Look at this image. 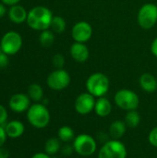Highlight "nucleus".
I'll return each instance as SVG.
<instances>
[{"label":"nucleus","instance_id":"obj_13","mask_svg":"<svg viewBox=\"0 0 157 158\" xmlns=\"http://www.w3.org/2000/svg\"><path fill=\"white\" fill-rule=\"evenodd\" d=\"M69 54L76 62L78 63H84L89 59L90 56V51L88 46L83 43H77L74 42L70 48H69Z\"/></svg>","mask_w":157,"mask_h":158},{"label":"nucleus","instance_id":"obj_12","mask_svg":"<svg viewBox=\"0 0 157 158\" xmlns=\"http://www.w3.org/2000/svg\"><path fill=\"white\" fill-rule=\"evenodd\" d=\"M9 108L15 113H23L31 106V99L28 94L18 93L13 94L8 101Z\"/></svg>","mask_w":157,"mask_h":158},{"label":"nucleus","instance_id":"obj_3","mask_svg":"<svg viewBox=\"0 0 157 158\" xmlns=\"http://www.w3.org/2000/svg\"><path fill=\"white\" fill-rule=\"evenodd\" d=\"M50 112L45 105L35 103L27 110L28 122L36 129H44L50 123Z\"/></svg>","mask_w":157,"mask_h":158},{"label":"nucleus","instance_id":"obj_36","mask_svg":"<svg viewBox=\"0 0 157 158\" xmlns=\"http://www.w3.org/2000/svg\"><path fill=\"white\" fill-rule=\"evenodd\" d=\"M2 53H4V52H3V50H2V48H1V46H0V54H2Z\"/></svg>","mask_w":157,"mask_h":158},{"label":"nucleus","instance_id":"obj_2","mask_svg":"<svg viewBox=\"0 0 157 158\" xmlns=\"http://www.w3.org/2000/svg\"><path fill=\"white\" fill-rule=\"evenodd\" d=\"M86 90L95 98L105 96L110 87V81L108 77L102 72H94L91 74L86 80Z\"/></svg>","mask_w":157,"mask_h":158},{"label":"nucleus","instance_id":"obj_29","mask_svg":"<svg viewBox=\"0 0 157 158\" xmlns=\"http://www.w3.org/2000/svg\"><path fill=\"white\" fill-rule=\"evenodd\" d=\"M73 152H75L74 148H73V145H70L68 143H67V144H65L64 146L61 147V153L64 156H70Z\"/></svg>","mask_w":157,"mask_h":158},{"label":"nucleus","instance_id":"obj_31","mask_svg":"<svg viewBox=\"0 0 157 158\" xmlns=\"http://www.w3.org/2000/svg\"><path fill=\"white\" fill-rule=\"evenodd\" d=\"M151 52L155 57H157V37L154 39V41L151 44Z\"/></svg>","mask_w":157,"mask_h":158},{"label":"nucleus","instance_id":"obj_15","mask_svg":"<svg viewBox=\"0 0 157 158\" xmlns=\"http://www.w3.org/2000/svg\"><path fill=\"white\" fill-rule=\"evenodd\" d=\"M27 17H28V12L20 5L12 6L8 9V18L13 23L21 24L27 20Z\"/></svg>","mask_w":157,"mask_h":158},{"label":"nucleus","instance_id":"obj_10","mask_svg":"<svg viewBox=\"0 0 157 158\" xmlns=\"http://www.w3.org/2000/svg\"><path fill=\"white\" fill-rule=\"evenodd\" d=\"M93 36L92 25L85 21L81 20L76 22L71 29V37L74 42L77 43H87Z\"/></svg>","mask_w":157,"mask_h":158},{"label":"nucleus","instance_id":"obj_5","mask_svg":"<svg viewBox=\"0 0 157 158\" xmlns=\"http://www.w3.org/2000/svg\"><path fill=\"white\" fill-rule=\"evenodd\" d=\"M74 151L81 156H91L97 150L96 140L89 134L82 133L75 137L72 143Z\"/></svg>","mask_w":157,"mask_h":158},{"label":"nucleus","instance_id":"obj_18","mask_svg":"<svg viewBox=\"0 0 157 158\" xmlns=\"http://www.w3.org/2000/svg\"><path fill=\"white\" fill-rule=\"evenodd\" d=\"M127 131V125L124 120H115L108 128V135L114 140H120Z\"/></svg>","mask_w":157,"mask_h":158},{"label":"nucleus","instance_id":"obj_35","mask_svg":"<svg viewBox=\"0 0 157 158\" xmlns=\"http://www.w3.org/2000/svg\"><path fill=\"white\" fill-rule=\"evenodd\" d=\"M6 5H5V4H3V3L1 2V3H0V18L4 17V16H5V14H6Z\"/></svg>","mask_w":157,"mask_h":158},{"label":"nucleus","instance_id":"obj_17","mask_svg":"<svg viewBox=\"0 0 157 158\" xmlns=\"http://www.w3.org/2000/svg\"><path fill=\"white\" fill-rule=\"evenodd\" d=\"M140 87L146 93L152 94L157 90L156 78L151 73H143L139 79Z\"/></svg>","mask_w":157,"mask_h":158},{"label":"nucleus","instance_id":"obj_33","mask_svg":"<svg viewBox=\"0 0 157 158\" xmlns=\"http://www.w3.org/2000/svg\"><path fill=\"white\" fill-rule=\"evenodd\" d=\"M3 4H5L6 6H15V5H19V3L20 2V0H1Z\"/></svg>","mask_w":157,"mask_h":158},{"label":"nucleus","instance_id":"obj_11","mask_svg":"<svg viewBox=\"0 0 157 158\" xmlns=\"http://www.w3.org/2000/svg\"><path fill=\"white\" fill-rule=\"evenodd\" d=\"M96 99L90 93H81L79 94L75 100L74 107L78 114L88 115L94 110Z\"/></svg>","mask_w":157,"mask_h":158},{"label":"nucleus","instance_id":"obj_24","mask_svg":"<svg viewBox=\"0 0 157 158\" xmlns=\"http://www.w3.org/2000/svg\"><path fill=\"white\" fill-rule=\"evenodd\" d=\"M55 42V34L52 31L44 30L42 31L39 35V43L43 47H49L51 46Z\"/></svg>","mask_w":157,"mask_h":158},{"label":"nucleus","instance_id":"obj_8","mask_svg":"<svg viewBox=\"0 0 157 158\" xmlns=\"http://www.w3.org/2000/svg\"><path fill=\"white\" fill-rule=\"evenodd\" d=\"M22 37L17 31H7L5 33L0 41V46L5 54L7 56L16 55L22 47Z\"/></svg>","mask_w":157,"mask_h":158},{"label":"nucleus","instance_id":"obj_20","mask_svg":"<svg viewBox=\"0 0 157 158\" xmlns=\"http://www.w3.org/2000/svg\"><path fill=\"white\" fill-rule=\"evenodd\" d=\"M75 132L74 130L69 126H62L57 131V138L62 142L68 143L70 142H73L75 139Z\"/></svg>","mask_w":157,"mask_h":158},{"label":"nucleus","instance_id":"obj_28","mask_svg":"<svg viewBox=\"0 0 157 158\" xmlns=\"http://www.w3.org/2000/svg\"><path fill=\"white\" fill-rule=\"evenodd\" d=\"M9 64L8 56L5 53L0 54V69H6Z\"/></svg>","mask_w":157,"mask_h":158},{"label":"nucleus","instance_id":"obj_22","mask_svg":"<svg viewBox=\"0 0 157 158\" xmlns=\"http://www.w3.org/2000/svg\"><path fill=\"white\" fill-rule=\"evenodd\" d=\"M124 121H125L127 127H129V128L134 129V128L138 127L140 122H141L140 113L137 110L128 111L125 118H124Z\"/></svg>","mask_w":157,"mask_h":158},{"label":"nucleus","instance_id":"obj_26","mask_svg":"<svg viewBox=\"0 0 157 158\" xmlns=\"http://www.w3.org/2000/svg\"><path fill=\"white\" fill-rule=\"evenodd\" d=\"M148 140H149V143H151V145L157 148V127H155L150 131L149 136H148Z\"/></svg>","mask_w":157,"mask_h":158},{"label":"nucleus","instance_id":"obj_23","mask_svg":"<svg viewBox=\"0 0 157 158\" xmlns=\"http://www.w3.org/2000/svg\"><path fill=\"white\" fill-rule=\"evenodd\" d=\"M67 28V23L66 20L60 17V16H54L51 25H50V29L53 32L55 33H63L66 31Z\"/></svg>","mask_w":157,"mask_h":158},{"label":"nucleus","instance_id":"obj_27","mask_svg":"<svg viewBox=\"0 0 157 158\" xmlns=\"http://www.w3.org/2000/svg\"><path fill=\"white\" fill-rule=\"evenodd\" d=\"M8 118V114H7V110L6 108L0 105V126H4L6 123Z\"/></svg>","mask_w":157,"mask_h":158},{"label":"nucleus","instance_id":"obj_30","mask_svg":"<svg viewBox=\"0 0 157 158\" xmlns=\"http://www.w3.org/2000/svg\"><path fill=\"white\" fill-rule=\"evenodd\" d=\"M7 139V135L6 133L5 128L4 126H0V147L4 146L5 143L6 142Z\"/></svg>","mask_w":157,"mask_h":158},{"label":"nucleus","instance_id":"obj_21","mask_svg":"<svg viewBox=\"0 0 157 158\" xmlns=\"http://www.w3.org/2000/svg\"><path fill=\"white\" fill-rule=\"evenodd\" d=\"M28 96L35 103H39L43 99V90L38 83H31L28 87Z\"/></svg>","mask_w":157,"mask_h":158},{"label":"nucleus","instance_id":"obj_25","mask_svg":"<svg viewBox=\"0 0 157 158\" xmlns=\"http://www.w3.org/2000/svg\"><path fill=\"white\" fill-rule=\"evenodd\" d=\"M52 63L54 65V67L56 68V69H63L66 63L65 57L63 55L61 54H56L53 58H52Z\"/></svg>","mask_w":157,"mask_h":158},{"label":"nucleus","instance_id":"obj_32","mask_svg":"<svg viewBox=\"0 0 157 158\" xmlns=\"http://www.w3.org/2000/svg\"><path fill=\"white\" fill-rule=\"evenodd\" d=\"M0 158H9V151L4 146L0 147Z\"/></svg>","mask_w":157,"mask_h":158},{"label":"nucleus","instance_id":"obj_19","mask_svg":"<svg viewBox=\"0 0 157 158\" xmlns=\"http://www.w3.org/2000/svg\"><path fill=\"white\" fill-rule=\"evenodd\" d=\"M61 150V141L58 138H49L44 143V153L50 156H56Z\"/></svg>","mask_w":157,"mask_h":158},{"label":"nucleus","instance_id":"obj_16","mask_svg":"<svg viewBox=\"0 0 157 158\" xmlns=\"http://www.w3.org/2000/svg\"><path fill=\"white\" fill-rule=\"evenodd\" d=\"M112 104L105 96L97 98L94 106V112L100 118H106L112 112Z\"/></svg>","mask_w":157,"mask_h":158},{"label":"nucleus","instance_id":"obj_34","mask_svg":"<svg viewBox=\"0 0 157 158\" xmlns=\"http://www.w3.org/2000/svg\"><path fill=\"white\" fill-rule=\"evenodd\" d=\"M31 158H52V156H50L49 155H47L46 153H42V152H40V153H36V154H34Z\"/></svg>","mask_w":157,"mask_h":158},{"label":"nucleus","instance_id":"obj_1","mask_svg":"<svg viewBox=\"0 0 157 158\" xmlns=\"http://www.w3.org/2000/svg\"><path fill=\"white\" fill-rule=\"evenodd\" d=\"M52 11L43 6H37L32 7L28 12L27 24L30 28L35 31H44L50 29V25L53 19Z\"/></svg>","mask_w":157,"mask_h":158},{"label":"nucleus","instance_id":"obj_14","mask_svg":"<svg viewBox=\"0 0 157 158\" xmlns=\"http://www.w3.org/2000/svg\"><path fill=\"white\" fill-rule=\"evenodd\" d=\"M7 138L11 139H18L21 137L25 131V126L20 120H10L6 122L4 126Z\"/></svg>","mask_w":157,"mask_h":158},{"label":"nucleus","instance_id":"obj_6","mask_svg":"<svg viewBox=\"0 0 157 158\" xmlns=\"http://www.w3.org/2000/svg\"><path fill=\"white\" fill-rule=\"evenodd\" d=\"M128 150L120 140L111 139L105 142L98 152V158H127Z\"/></svg>","mask_w":157,"mask_h":158},{"label":"nucleus","instance_id":"obj_9","mask_svg":"<svg viewBox=\"0 0 157 158\" xmlns=\"http://www.w3.org/2000/svg\"><path fill=\"white\" fill-rule=\"evenodd\" d=\"M70 80V75L67 70L57 69L47 76L46 84L53 91H62L68 87Z\"/></svg>","mask_w":157,"mask_h":158},{"label":"nucleus","instance_id":"obj_4","mask_svg":"<svg viewBox=\"0 0 157 158\" xmlns=\"http://www.w3.org/2000/svg\"><path fill=\"white\" fill-rule=\"evenodd\" d=\"M115 104L122 110L130 111L137 110L140 105V98L138 94L130 89L118 90L114 96Z\"/></svg>","mask_w":157,"mask_h":158},{"label":"nucleus","instance_id":"obj_7","mask_svg":"<svg viewBox=\"0 0 157 158\" xmlns=\"http://www.w3.org/2000/svg\"><path fill=\"white\" fill-rule=\"evenodd\" d=\"M139 26L143 30H150L157 23V5L146 3L143 5L137 15Z\"/></svg>","mask_w":157,"mask_h":158}]
</instances>
